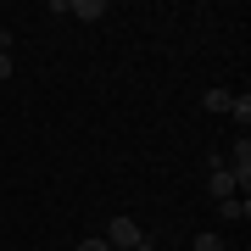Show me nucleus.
<instances>
[{"label": "nucleus", "instance_id": "f257e3e1", "mask_svg": "<svg viewBox=\"0 0 251 251\" xmlns=\"http://www.w3.org/2000/svg\"><path fill=\"white\" fill-rule=\"evenodd\" d=\"M140 240H145V229L134 224V218H112V224H106V246L112 251H134Z\"/></svg>", "mask_w": 251, "mask_h": 251}, {"label": "nucleus", "instance_id": "f03ea898", "mask_svg": "<svg viewBox=\"0 0 251 251\" xmlns=\"http://www.w3.org/2000/svg\"><path fill=\"white\" fill-rule=\"evenodd\" d=\"M67 17H78V23H95V17H106V6H100V0H67Z\"/></svg>", "mask_w": 251, "mask_h": 251}, {"label": "nucleus", "instance_id": "7ed1b4c3", "mask_svg": "<svg viewBox=\"0 0 251 251\" xmlns=\"http://www.w3.org/2000/svg\"><path fill=\"white\" fill-rule=\"evenodd\" d=\"M218 212H224L229 224H240V218L251 212V206H246V196H229V201H218Z\"/></svg>", "mask_w": 251, "mask_h": 251}, {"label": "nucleus", "instance_id": "20e7f679", "mask_svg": "<svg viewBox=\"0 0 251 251\" xmlns=\"http://www.w3.org/2000/svg\"><path fill=\"white\" fill-rule=\"evenodd\" d=\"M234 190H240V184H234V179H229V173H224V168H212V196H218V201H229V196H234Z\"/></svg>", "mask_w": 251, "mask_h": 251}, {"label": "nucleus", "instance_id": "39448f33", "mask_svg": "<svg viewBox=\"0 0 251 251\" xmlns=\"http://www.w3.org/2000/svg\"><path fill=\"white\" fill-rule=\"evenodd\" d=\"M229 117L240 123V134H246V123H251V95H240V100H229Z\"/></svg>", "mask_w": 251, "mask_h": 251}, {"label": "nucleus", "instance_id": "423d86ee", "mask_svg": "<svg viewBox=\"0 0 251 251\" xmlns=\"http://www.w3.org/2000/svg\"><path fill=\"white\" fill-rule=\"evenodd\" d=\"M229 100H234L229 90H206V100H201V106H206V112H229Z\"/></svg>", "mask_w": 251, "mask_h": 251}, {"label": "nucleus", "instance_id": "0eeeda50", "mask_svg": "<svg viewBox=\"0 0 251 251\" xmlns=\"http://www.w3.org/2000/svg\"><path fill=\"white\" fill-rule=\"evenodd\" d=\"M196 251H224V240H218V234L206 229V234H196Z\"/></svg>", "mask_w": 251, "mask_h": 251}, {"label": "nucleus", "instance_id": "6e6552de", "mask_svg": "<svg viewBox=\"0 0 251 251\" xmlns=\"http://www.w3.org/2000/svg\"><path fill=\"white\" fill-rule=\"evenodd\" d=\"M11 67H17V62H11V50H0V84L11 78Z\"/></svg>", "mask_w": 251, "mask_h": 251}, {"label": "nucleus", "instance_id": "1a4fd4ad", "mask_svg": "<svg viewBox=\"0 0 251 251\" xmlns=\"http://www.w3.org/2000/svg\"><path fill=\"white\" fill-rule=\"evenodd\" d=\"M78 251H112L106 240H78Z\"/></svg>", "mask_w": 251, "mask_h": 251}, {"label": "nucleus", "instance_id": "9d476101", "mask_svg": "<svg viewBox=\"0 0 251 251\" xmlns=\"http://www.w3.org/2000/svg\"><path fill=\"white\" fill-rule=\"evenodd\" d=\"M134 251H156V246H151V240H140V246H134Z\"/></svg>", "mask_w": 251, "mask_h": 251}]
</instances>
